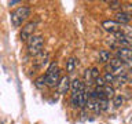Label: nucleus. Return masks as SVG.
<instances>
[{
  "mask_svg": "<svg viewBox=\"0 0 132 124\" xmlns=\"http://www.w3.org/2000/svg\"><path fill=\"white\" fill-rule=\"evenodd\" d=\"M120 11L127 14L128 17L132 18V3H121V7H120Z\"/></svg>",
  "mask_w": 132,
  "mask_h": 124,
  "instance_id": "obj_14",
  "label": "nucleus"
},
{
  "mask_svg": "<svg viewBox=\"0 0 132 124\" xmlns=\"http://www.w3.org/2000/svg\"><path fill=\"white\" fill-rule=\"evenodd\" d=\"M44 79H45V86L51 87V88L58 86V83L61 80V70L58 68L56 62H52L50 65V68L47 69V72L44 74Z\"/></svg>",
  "mask_w": 132,
  "mask_h": 124,
  "instance_id": "obj_2",
  "label": "nucleus"
},
{
  "mask_svg": "<svg viewBox=\"0 0 132 124\" xmlns=\"http://www.w3.org/2000/svg\"><path fill=\"white\" fill-rule=\"evenodd\" d=\"M103 94H105V97L107 99L113 98L114 97V88L111 86H105V87H103Z\"/></svg>",
  "mask_w": 132,
  "mask_h": 124,
  "instance_id": "obj_16",
  "label": "nucleus"
},
{
  "mask_svg": "<svg viewBox=\"0 0 132 124\" xmlns=\"http://www.w3.org/2000/svg\"><path fill=\"white\" fill-rule=\"evenodd\" d=\"M110 51H107V50H101L99 51V61L102 62V64H107V62L110 61Z\"/></svg>",
  "mask_w": 132,
  "mask_h": 124,
  "instance_id": "obj_13",
  "label": "nucleus"
},
{
  "mask_svg": "<svg viewBox=\"0 0 132 124\" xmlns=\"http://www.w3.org/2000/svg\"><path fill=\"white\" fill-rule=\"evenodd\" d=\"M89 99V94L87 91H78L70 95V105L74 109H82L87 105V101Z\"/></svg>",
  "mask_w": 132,
  "mask_h": 124,
  "instance_id": "obj_4",
  "label": "nucleus"
},
{
  "mask_svg": "<svg viewBox=\"0 0 132 124\" xmlns=\"http://www.w3.org/2000/svg\"><path fill=\"white\" fill-rule=\"evenodd\" d=\"M89 70H91V77H92L94 80L96 77H99V69L98 68H92V69H89Z\"/></svg>",
  "mask_w": 132,
  "mask_h": 124,
  "instance_id": "obj_22",
  "label": "nucleus"
},
{
  "mask_svg": "<svg viewBox=\"0 0 132 124\" xmlns=\"http://www.w3.org/2000/svg\"><path fill=\"white\" fill-rule=\"evenodd\" d=\"M26 45H28V52L33 57H37L43 52V48H44V39L43 36L40 35H33L30 39L26 41Z\"/></svg>",
  "mask_w": 132,
  "mask_h": 124,
  "instance_id": "obj_3",
  "label": "nucleus"
},
{
  "mask_svg": "<svg viewBox=\"0 0 132 124\" xmlns=\"http://www.w3.org/2000/svg\"><path fill=\"white\" fill-rule=\"evenodd\" d=\"M70 88L73 92H78V91H85V84L80 79H74L73 81H70Z\"/></svg>",
  "mask_w": 132,
  "mask_h": 124,
  "instance_id": "obj_10",
  "label": "nucleus"
},
{
  "mask_svg": "<svg viewBox=\"0 0 132 124\" xmlns=\"http://www.w3.org/2000/svg\"><path fill=\"white\" fill-rule=\"evenodd\" d=\"M124 103V97L122 95H114L113 97V105L116 107H120Z\"/></svg>",
  "mask_w": 132,
  "mask_h": 124,
  "instance_id": "obj_18",
  "label": "nucleus"
},
{
  "mask_svg": "<svg viewBox=\"0 0 132 124\" xmlns=\"http://www.w3.org/2000/svg\"><path fill=\"white\" fill-rule=\"evenodd\" d=\"M107 4H109L110 10H117L121 7V2H118V0H111V2H107Z\"/></svg>",
  "mask_w": 132,
  "mask_h": 124,
  "instance_id": "obj_20",
  "label": "nucleus"
},
{
  "mask_svg": "<svg viewBox=\"0 0 132 124\" xmlns=\"http://www.w3.org/2000/svg\"><path fill=\"white\" fill-rule=\"evenodd\" d=\"M116 58L121 59L122 62L132 61V48H120L116 51Z\"/></svg>",
  "mask_w": 132,
  "mask_h": 124,
  "instance_id": "obj_7",
  "label": "nucleus"
},
{
  "mask_svg": "<svg viewBox=\"0 0 132 124\" xmlns=\"http://www.w3.org/2000/svg\"><path fill=\"white\" fill-rule=\"evenodd\" d=\"M120 32H121L122 36L127 37L128 40H132V26L131 25H121V26H120Z\"/></svg>",
  "mask_w": 132,
  "mask_h": 124,
  "instance_id": "obj_11",
  "label": "nucleus"
},
{
  "mask_svg": "<svg viewBox=\"0 0 132 124\" xmlns=\"http://www.w3.org/2000/svg\"><path fill=\"white\" fill-rule=\"evenodd\" d=\"M96 105H98L99 112L107 110V107H109V99L107 98H99V99H96Z\"/></svg>",
  "mask_w": 132,
  "mask_h": 124,
  "instance_id": "obj_12",
  "label": "nucleus"
},
{
  "mask_svg": "<svg viewBox=\"0 0 132 124\" xmlns=\"http://www.w3.org/2000/svg\"><path fill=\"white\" fill-rule=\"evenodd\" d=\"M56 87H58V92L59 94H66L70 90V79L68 76L61 77V80H59Z\"/></svg>",
  "mask_w": 132,
  "mask_h": 124,
  "instance_id": "obj_8",
  "label": "nucleus"
},
{
  "mask_svg": "<svg viewBox=\"0 0 132 124\" xmlns=\"http://www.w3.org/2000/svg\"><path fill=\"white\" fill-rule=\"evenodd\" d=\"M35 86L39 90L44 88V87H45V79H44V76H39V77H37L36 80H35Z\"/></svg>",
  "mask_w": 132,
  "mask_h": 124,
  "instance_id": "obj_17",
  "label": "nucleus"
},
{
  "mask_svg": "<svg viewBox=\"0 0 132 124\" xmlns=\"http://www.w3.org/2000/svg\"><path fill=\"white\" fill-rule=\"evenodd\" d=\"M77 65H78V62H77L76 58H69L68 62H66V70H68V72H73V70L77 68Z\"/></svg>",
  "mask_w": 132,
  "mask_h": 124,
  "instance_id": "obj_15",
  "label": "nucleus"
},
{
  "mask_svg": "<svg viewBox=\"0 0 132 124\" xmlns=\"http://www.w3.org/2000/svg\"><path fill=\"white\" fill-rule=\"evenodd\" d=\"M94 81H95V84H96V87H101V88H102V87H105V86H107L106 83H105V79H103L102 76L96 77Z\"/></svg>",
  "mask_w": 132,
  "mask_h": 124,
  "instance_id": "obj_21",
  "label": "nucleus"
},
{
  "mask_svg": "<svg viewBox=\"0 0 132 124\" xmlns=\"http://www.w3.org/2000/svg\"><path fill=\"white\" fill-rule=\"evenodd\" d=\"M120 26H121V25H118L114 19H106V21H103V22H102V28L105 29L106 32L111 33V35L120 32Z\"/></svg>",
  "mask_w": 132,
  "mask_h": 124,
  "instance_id": "obj_6",
  "label": "nucleus"
},
{
  "mask_svg": "<svg viewBox=\"0 0 132 124\" xmlns=\"http://www.w3.org/2000/svg\"><path fill=\"white\" fill-rule=\"evenodd\" d=\"M103 79H105V83H106L107 86H109V84H111V83H114V79H116V77H114V74H113V73L107 72L105 76H103Z\"/></svg>",
  "mask_w": 132,
  "mask_h": 124,
  "instance_id": "obj_19",
  "label": "nucleus"
},
{
  "mask_svg": "<svg viewBox=\"0 0 132 124\" xmlns=\"http://www.w3.org/2000/svg\"><path fill=\"white\" fill-rule=\"evenodd\" d=\"M30 7H28V6H21L18 7L16 10H14L11 12V15H10V18H11V24L14 25L15 28H18L21 26L25 21H26L29 17H30Z\"/></svg>",
  "mask_w": 132,
  "mask_h": 124,
  "instance_id": "obj_1",
  "label": "nucleus"
},
{
  "mask_svg": "<svg viewBox=\"0 0 132 124\" xmlns=\"http://www.w3.org/2000/svg\"><path fill=\"white\" fill-rule=\"evenodd\" d=\"M114 21L117 22L118 25H128L131 21V17H128L127 14H124L121 11H117L114 15Z\"/></svg>",
  "mask_w": 132,
  "mask_h": 124,
  "instance_id": "obj_9",
  "label": "nucleus"
},
{
  "mask_svg": "<svg viewBox=\"0 0 132 124\" xmlns=\"http://www.w3.org/2000/svg\"><path fill=\"white\" fill-rule=\"evenodd\" d=\"M36 26H37V21H32V22H28L25 26L22 28V32H21V40L22 41H28L30 37L33 36V33L36 30Z\"/></svg>",
  "mask_w": 132,
  "mask_h": 124,
  "instance_id": "obj_5",
  "label": "nucleus"
},
{
  "mask_svg": "<svg viewBox=\"0 0 132 124\" xmlns=\"http://www.w3.org/2000/svg\"><path fill=\"white\" fill-rule=\"evenodd\" d=\"M18 3H21L19 0H12V2H8V4H10V6H14V4H18Z\"/></svg>",
  "mask_w": 132,
  "mask_h": 124,
  "instance_id": "obj_23",
  "label": "nucleus"
}]
</instances>
